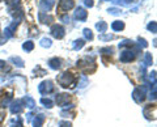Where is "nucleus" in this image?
I'll return each mask as SVG.
<instances>
[{
    "label": "nucleus",
    "instance_id": "1",
    "mask_svg": "<svg viewBox=\"0 0 157 127\" xmlns=\"http://www.w3.org/2000/svg\"><path fill=\"white\" fill-rule=\"evenodd\" d=\"M73 80H75V79H73V75L70 74V72H63V74L58 77V83L63 88H68L70 85H72Z\"/></svg>",
    "mask_w": 157,
    "mask_h": 127
},
{
    "label": "nucleus",
    "instance_id": "2",
    "mask_svg": "<svg viewBox=\"0 0 157 127\" xmlns=\"http://www.w3.org/2000/svg\"><path fill=\"white\" fill-rule=\"evenodd\" d=\"M89 66L96 67L94 58L86 56V58H84V59H81V60H78V62H77V67H80L81 70H84L85 72H90V71H89Z\"/></svg>",
    "mask_w": 157,
    "mask_h": 127
},
{
    "label": "nucleus",
    "instance_id": "3",
    "mask_svg": "<svg viewBox=\"0 0 157 127\" xmlns=\"http://www.w3.org/2000/svg\"><path fill=\"white\" fill-rule=\"evenodd\" d=\"M145 87H139L136 88V89L132 92V98L135 100V102H137V104H141V102L144 101L145 98Z\"/></svg>",
    "mask_w": 157,
    "mask_h": 127
},
{
    "label": "nucleus",
    "instance_id": "4",
    "mask_svg": "<svg viewBox=\"0 0 157 127\" xmlns=\"http://www.w3.org/2000/svg\"><path fill=\"white\" fill-rule=\"evenodd\" d=\"M38 90L41 94H48V93H52L54 92V85H52V81L50 80H46L39 84L38 87Z\"/></svg>",
    "mask_w": 157,
    "mask_h": 127
},
{
    "label": "nucleus",
    "instance_id": "5",
    "mask_svg": "<svg viewBox=\"0 0 157 127\" xmlns=\"http://www.w3.org/2000/svg\"><path fill=\"white\" fill-rule=\"evenodd\" d=\"M51 34L52 37H55L56 40H62L63 37H64V28H63L62 25H52L51 28Z\"/></svg>",
    "mask_w": 157,
    "mask_h": 127
},
{
    "label": "nucleus",
    "instance_id": "6",
    "mask_svg": "<svg viewBox=\"0 0 157 127\" xmlns=\"http://www.w3.org/2000/svg\"><path fill=\"white\" fill-rule=\"evenodd\" d=\"M134 58H135V52L131 51V50H123V51L121 52V55H119L121 62H123V63L134 60Z\"/></svg>",
    "mask_w": 157,
    "mask_h": 127
},
{
    "label": "nucleus",
    "instance_id": "7",
    "mask_svg": "<svg viewBox=\"0 0 157 127\" xmlns=\"http://www.w3.org/2000/svg\"><path fill=\"white\" fill-rule=\"evenodd\" d=\"M86 16H88V12L85 11L84 8H81V7L76 8L75 13H73V17H75L76 20H78V21H85L86 20Z\"/></svg>",
    "mask_w": 157,
    "mask_h": 127
},
{
    "label": "nucleus",
    "instance_id": "8",
    "mask_svg": "<svg viewBox=\"0 0 157 127\" xmlns=\"http://www.w3.org/2000/svg\"><path fill=\"white\" fill-rule=\"evenodd\" d=\"M144 115L147 119H156V106L148 105L144 107Z\"/></svg>",
    "mask_w": 157,
    "mask_h": 127
},
{
    "label": "nucleus",
    "instance_id": "9",
    "mask_svg": "<svg viewBox=\"0 0 157 127\" xmlns=\"http://www.w3.org/2000/svg\"><path fill=\"white\" fill-rule=\"evenodd\" d=\"M54 4H55V0H41L39 7H41V11L45 13V12L50 11V9L54 7Z\"/></svg>",
    "mask_w": 157,
    "mask_h": 127
},
{
    "label": "nucleus",
    "instance_id": "10",
    "mask_svg": "<svg viewBox=\"0 0 157 127\" xmlns=\"http://www.w3.org/2000/svg\"><path fill=\"white\" fill-rule=\"evenodd\" d=\"M73 0H60L59 2V9H60L62 12H67L70 11L71 8H73Z\"/></svg>",
    "mask_w": 157,
    "mask_h": 127
},
{
    "label": "nucleus",
    "instance_id": "11",
    "mask_svg": "<svg viewBox=\"0 0 157 127\" xmlns=\"http://www.w3.org/2000/svg\"><path fill=\"white\" fill-rule=\"evenodd\" d=\"M55 101H56V104L59 106H66L68 104V101H70V96L66 94V93H63V94H56L55 97Z\"/></svg>",
    "mask_w": 157,
    "mask_h": 127
},
{
    "label": "nucleus",
    "instance_id": "12",
    "mask_svg": "<svg viewBox=\"0 0 157 127\" xmlns=\"http://www.w3.org/2000/svg\"><path fill=\"white\" fill-rule=\"evenodd\" d=\"M21 110H22V105H21V101L20 100L13 101L11 104V113L12 114H18Z\"/></svg>",
    "mask_w": 157,
    "mask_h": 127
},
{
    "label": "nucleus",
    "instance_id": "13",
    "mask_svg": "<svg viewBox=\"0 0 157 127\" xmlns=\"http://www.w3.org/2000/svg\"><path fill=\"white\" fill-rule=\"evenodd\" d=\"M38 18H39V21H41L42 24H51L54 21V17L52 16H48V14L43 13V12H39Z\"/></svg>",
    "mask_w": 157,
    "mask_h": 127
},
{
    "label": "nucleus",
    "instance_id": "14",
    "mask_svg": "<svg viewBox=\"0 0 157 127\" xmlns=\"http://www.w3.org/2000/svg\"><path fill=\"white\" fill-rule=\"evenodd\" d=\"M43 122H45V115H43V114H39V115H37L36 118H34L33 126H34V127H42Z\"/></svg>",
    "mask_w": 157,
    "mask_h": 127
},
{
    "label": "nucleus",
    "instance_id": "15",
    "mask_svg": "<svg viewBox=\"0 0 157 127\" xmlns=\"http://www.w3.org/2000/svg\"><path fill=\"white\" fill-rule=\"evenodd\" d=\"M48 64H50L52 70H58V68H60V59L52 58V59H50V62H48Z\"/></svg>",
    "mask_w": 157,
    "mask_h": 127
},
{
    "label": "nucleus",
    "instance_id": "16",
    "mask_svg": "<svg viewBox=\"0 0 157 127\" xmlns=\"http://www.w3.org/2000/svg\"><path fill=\"white\" fill-rule=\"evenodd\" d=\"M24 102H25V105L26 107H29V109H33L34 106H36V101H34L30 96H26V97H24Z\"/></svg>",
    "mask_w": 157,
    "mask_h": 127
},
{
    "label": "nucleus",
    "instance_id": "17",
    "mask_svg": "<svg viewBox=\"0 0 157 127\" xmlns=\"http://www.w3.org/2000/svg\"><path fill=\"white\" fill-rule=\"evenodd\" d=\"M123 28H124V24L122 21H114L111 24V29H113V30H115V32L123 30Z\"/></svg>",
    "mask_w": 157,
    "mask_h": 127
},
{
    "label": "nucleus",
    "instance_id": "18",
    "mask_svg": "<svg viewBox=\"0 0 157 127\" xmlns=\"http://www.w3.org/2000/svg\"><path fill=\"white\" fill-rule=\"evenodd\" d=\"M84 45H85L84 40H76L75 42H73L72 47H73V50H81V48L84 47Z\"/></svg>",
    "mask_w": 157,
    "mask_h": 127
},
{
    "label": "nucleus",
    "instance_id": "19",
    "mask_svg": "<svg viewBox=\"0 0 157 127\" xmlns=\"http://www.w3.org/2000/svg\"><path fill=\"white\" fill-rule=\"evenodd\" d=\"M9 60H11L12 63H14L17 67H24V60L20 56H11V59Z\"/></svg>",
    "mask_w": 157,
    "mask_h": 127
},
{
    "label": "nucleus",
    "instance_id": "20",
    "mask_svg": "<svg viewBox=\"0 0 157 127\" xmlns=\"http://www.w3.org/2000/svg\"><path fill=\"white\" fill-rule=\"evenodd\" d=\"M152 55L149 52H145V55H144V62H143V64L144 67H148V66H152Z\"/></svg>",
    "mask_w": 157,
    "mask_h": 127
},
{
    "label": "nucleus",
    "instance_id": "21",
    "mask_svg": "<svg viewBox=\"0 0 157 127\" xmlns=\"http://www.w3.org/2000/svg\"><path fill=\"white\" fill-rule=\"evenodd\" d=\"M96 28H97V30L102 34V33H104V32L106 30V29H107V24H106V22H104V21H101V22H98V24H97Z\"/></svg>",
    "mask_w": 157,
    "mask_h": 127
},
{
    "label": "nucleus",
    "instance_id": "22",
    "mask_svg": "<svg viewBox=\"0 0 157 127\" xmlns=\"http://www.w3.org/2000/svg\"><path fill=\"white\" fill-rule=\"evenodd\" d=\"M126 46L132 47V46H135V42L131 41V40H124V41H122V42L119 43V48H121V47H126Z\"/></svg>",
    "mask_w": 157,
    "mask_h": 127
},
{
    "label": "nucleus",
    "instance_id": "23",
    "mask_svg": "<svg viewBox=\"0 0 157 127\" xmlns=\"http://www.w3.org/2000/svg\"><path fill=\"white\" fill-rule=\"evenodd\" d=\"M22 48H24L25 51H32L33 48H34V43H33L32 41H26V42L22 45Z\"/></svg>",
    "mask_w": 157,
    "mask_h": 127
},
{
    "label": "nucleus",
    "instance_id": "24",
    "mask_svg": "<svg viewBox=\"0 0 157 127\" xmlns=\"http://www.w3.org/2000/svg\"><path fill=\"white\" fill-rule=\"evenodd\" d=\"M7 4L9 6V9H12V8H16L20 6V0H6Z\"/></svg>",
    "mask_w": 157,
    "mask_h": 127
},
{
    "label": "nucleus",
    "instance_id": "25",
    "mask_svg": "<svg viewBox=\"0 0 157 127\" xmlns=\"http://www.w3.org/2000/svg\"><path fill=\"white\" fill-rule=\"evenodd\" d=\"M82 33H84L85 40H88V41H92V40H93V33H92L90 29H84V30H82Z\"/></svg>",
    "mask_w": 157,
    "mask_h": 127
},
{
    "label": "nucleus",
    "instance_id": "26",
    "mask_svg": "<svg viewBox=\"0 0 157 127\" xmlns=\"http://www.w3.org/2000/svg\"><path fill=\"white\" fill-rule=\"evenodd\" d=\"M39 43H41L42 47H50L51 46V40H48V38H42Z\"/></svg>",
    "mask_w": 157,
    "mask_h": 127
},
{
    "label": "nucleus",
    "instance_id": "27",
    "mask_svg": "<svg viewBox=\"0 0 157 127\" xmlns=\"http://www.w3.org/2000/svg\"><path fill=\"white\" fill-rule=\"evenodd\" d=\"M41 104L45 105L46 107H48V109H50V107H52V101H51L50 98H41Z\"/></svg>",
    "mask_w": 157,
    "mask_h": 127
},
{
    "label": "nucleus",
    "instance_id": "28",
    "mask_svg": "<svg viewBox=\"0 0 157 127\" xmlns=\"http://www.w3.org/2000/svg\"><path fill=\"white\" fill-rule=\"evenodd\" d=\"M147 28H148V30H149V32H152V33H156V32H157V24H156L155 21L149 22V24H148V26H147Z\"/></svg>",
    "mask_w": 157,
    "mask_h": 127
},
{
    "label": "nucleus",
    "instance_id": "29",
    "mask_svg": "<svg viewBox=\"0 0 157 127\" xmlns=\"http://www.w3.org/2000/svg\"><path fill=\"white\" fill-rule=\"evenodd\" d=\"M11 101H12V96H8L7 98H4V100L2 101V106H0V107H3V109H6V107L9 105V102H11Z\"/></svg>",
    "mask_w": 157,
    "mask_h": 127
},
{
    "label": "nucleus",
    "instance_id": "30",
    "mask_svg": "<svg viewBox=\"0 0 157 127\" xmlns=\"http://www.w3.org/2000/svg\"><path fill=\"white\" fill-rule=\"evenodd\" d=\"M98 38H100L101 41H110V40H113V38H114V36H110V34H100V36H98Z\"/></svg>",
    "mask_w": 157,
    "mask_h": 127
},
{
    "label": "nucleus",
    "instance_id": "31",
    "mask_svg": "<svg viewBox=\"0 0 157 127\" xmlns=\"http://www.w3.org/2000/svg\"><path fill=\"white\" fill-rule=\"evenodd\" d=\"M59 20H60L62 22H64V24H70L71 18H70V16H68V14H63V16L59 17Z\"/></svg>",
    "mask_w": 157,
    "mask_h": 127
},
{
    "label": "nucleus",
    "instance_id": "32",
    "mask_svg": "<svg viewBox=\"0 0 157 127\" xmlns=\"http://www.w3.org/2000/svg\"><path fill=\"white\" fill-rule=\"evenodd\" d=\"M11 125H12V127H24L22 119H21V118H17V119H16V123H14V121H13Z\"/></svg>",
    "mask_w": 157,
    "mask_h": 127
},
{
    "label": "nucleus",
    "instance_id": "33",
    "mask_svg": "<svg viewBox=\"0 0 157 127\" xmlns=\"http://www.w3.org/2000/svg\"><path fill=\"white\" fill-rule=\"evenodd\" d=\"M109 12L110 14H114V16H117V14H119L121 13V9H118V8H109Z\"/></svg>",
    "mask_w": 157,
    "mask_h": 127
},
{
    "label": "nucleus",
    "instance_id": "34",
    "mask_svg": "<svg viewBox=\"0 0 157 127\" xmlns=\"http://www.w3.org/2000/svg\"><path fill=\"white\" fill-rule=\"evenodd\" d=\"M82 3L85 4V7H88V8H92L93 7V0H81Z\"/></svg>",
    "mask_w": 157,
    "mask_h": 127
},
{
    "label": "nucleus",
    "instance_id": "35",
    "mask_svg": "<svg viewBox=\"0 0 157 127\" xmlns=\"http://www.w3.org/2000/svg\"><path fill=\"white\" fill-rule=\"evenodd\" d=\"M4 117H6V110H4L3 107H0V123H2V122H3Z\"/></svg>",
    "mask_w": 157,
    "mask_h": 127
},
{
    "label": "nucleus",
    "instance_id": "36",
    "mask_svg": "<svg viewBox=\"0 0 157 127\" xmlns=\"http://www.w3.org/2000/svg\"><path fill=\"white\" fill-rule=\"evenodd\" d=\"M137 41L140 42V43H139L140 46H143V47H147V46H148V43H147V41L144 40V38H139V40H137Z\"/></svg>",
    "mask_w": 157,
    "mask_h": 127
},
{
    "label": "nucleus",
    "instance_id": "37",
    "mask_svg": "<svg viewBox=\"0 0 157 127\" xmlns=\"http://www.w3.org/2000/svg\"><path fill=\"white\" fill-rule=\"evenodd\" d=\"M86 84H88V80H86V77H85V76H82L81 83H80V84H78V85H80V87H85Z\"/></svg>",
    "mask_w": 157,
    "mask_h": 127
},
{
    "label": "nucleus",
    "instance_id": "38",
    "mask_svg": "<svg viewBox=\"0 0 157 127\" xmlns=\"http://www.w3.org/2000/svg\"><path fill=\"white\" fill-rule=\"evenodd\" d=\"M59 126H60V127H72V125L70 123V122H60Z\"/></svg>",
    "mask_w": 157,
    "mask_h": 127
},
{
    "label": "nucleus",
    "instance_id": "39",
    "mask_svg": "<svg viewBox=\"0 0 157 127\" xmlns=\"http://www.w3.org/2000/svg\"><path fill=\"white\" fill-rule=\"evenodd\" d=\"M6 41H7V38H6V37H0V45L6 43Z\"/></svg>",
    "mask_w": 157,
    "mask_h": 127
},
{
    "label": "nucleus",
    "instance_id": "40",
    "mask_svg": "<svg viewBox=\"0 0 157 127\" xmlns=\"http://www.w3.org/2000/svg\"><path fill=\"white\" fill-rule=\"evenodd\" d=\"M6 67V62L4 60H0V68H4Z\"/></svg>",
    "mask_w": 157,
    "mask_h": 127
},
{
    "label": "nucleus",
    "instance_id": "41",
    "mask_svg": "<svg viewBox=\"0 0 157 127\" xmlns=\"http://www.w3.org/2000/svg\"><path fill=\"white\" fill-rule=\"evenodd\" d=\"M32 117H33V114H32V113H29V114L26 115V121H30V119H32Z\"/></svg>",
    "mask_w": 157,
    "mask_h": 127
},
{
    "label": "nucleus",
    "instance_id": "42",
    "mask_svg": "<svg viewBox=\"0 0 157 127\" xmlns=\"http://www.w3.org/2000/svg\"><path fill=\"white\" fill-rule=\"evenodd\" d=\"M123 2H126V3H132V2H135V0H123Z\"/></svg>",
    "mask_w": 157,
    "mask_h": 127
},
{
    "label": "nucleus",
    "instance_id": "43",
    "mask_svg": "<svg viewBox=\"0 0 157 127\" xmlns=\"http://www.w3.org/2000/svg\"><path fill=\"white\" fill-rule=\"evenodd\" d=\"M104 2H109V0H104Z\"/></svg>",
    "mask_w": 157,
    "mask_h": 127
}]
</instances>
